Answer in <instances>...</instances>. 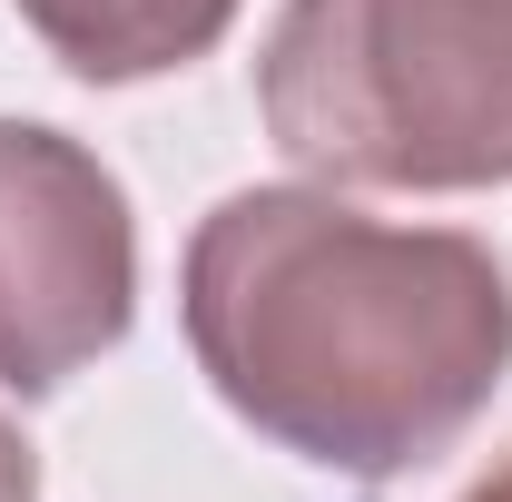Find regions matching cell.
I'll return each instance as SVG.
<instances>
[{"mask_svg":"<svg viewBox=\"0 0 512 502\" xmlns=\"http://www.w3.org/2000/svg\"><path fill=\"white\" fill-rule=\"evenodd\" d=\"M178 315L217 404L345 483L444 463L512 375L503 256L463 227L365 217L335 188L217 197Z\"/></svg>","mask_w":512,"mask_h":502,"instance_id":"1","label":"cell"},{"mask_svg":"<svg viewBox=\"0 0 512 502\" xmlns=\"http://www.w3.org/2000/svg\"><path fill=\"white\" fill-rule=\"evenodd\" d=\"M256 119L325 188H512V0H286Z\"/></svg>","mask_w":512,"mask_h":502,"instance_id":"2","label":"cell"},{"mask_svg":"<svg viewBox=\"0 0 512 502\" xmlns=\"http://www.w3.org/2000/svg\"><path fill=\"white\" fill-rule=\"evenodd\" d=\"M138 315V217L99 148L0 119V384L60 394Z\"/></svg>","mask_w":512,"mask_h":502,"instance_id":"3","label":"cell"},{"mask_svg":"<svg viewBox=\"0 0 512 502\" xmlns=\"http://www.w3.org/2000/svg\"><path fill=\"white\" fill-rule=\"evenodd\" d=\"M30 20V40L89 79V89H138V79H168V69L207 60L247 0H10Z\"/></svg>","mask_w":512,"mask_h":502,"instance_id":"4","label":"cell"},{"mask_svg":"<svg viewBox=\"0 0 512 502\" xmlns=\"http://www.w3.org/2000/svg\"><path fill=\"white\" fill-rule=\"evenodd\" d=\"M0 502H40V453L10 414H0Z\"/></svg>","mask_w":512,"mask_h":502,"instance_id":"5","label":"cell"},{"mask_svg":"<svg viewBox=\"0 0 512 502\" xmlns=\"http://www.w3.org/2000/svg\"><path fill=\"white\" fill-rule=\"evenodd\" d=\"M463 502H512V463H493V473H483V483H473Z\"/></svg>","mask_w":512,"mask_h":502,"instance_id":"6","label":"cell"}]
</instances>
